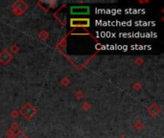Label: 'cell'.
I'll use <instances>...</instances> for the list:
<instances>
[{
	"instance_id": "cell-1",
	"label": "cell",
	"mask_w": 164,
	"mask_h": 138,
	"mask_svg": "<svg viewBox=\"0 0 164 138\" xmlns=\"http://www.w3.org/2000/svg\"><path fill=\"white\" fill-rule=\"evenodd\" d=\"M20 113L23 117L27 119V120H30V119L34 117L35 113H36V109L32 104H26L25 106H23L22 108L20 109Z\"/></svg>"
},
{
	"instance_id": "cell-2",
	"label": "cell",
	"mask_w": 164,
	"mask_h": 138,
	"mask_svg": "<svg viewBox=\"0 0 164 138\" xmlns=\"http://www.w3.org/2000/svg\"><path fill=\"white\" fill-rule=\"evenodd\" d=\"M90 21L88 18H72L70 20V26L74 28H79V27H89Z\"/></svg>"
},
{
	"instance_id": "cell-3",
	"label": "cell",
	"mask_w": 164,
	"mask_h": 138,
	"mask_svg": "<svg viewBox=\"0 0 164 138\" xmlns=\"http://www.w3.org/2000/svg\"><path fill=\"white\" fill-rule=\"evenodd\" d=\"M70 13L73 16H83L89 13V7L86 6H72L70 7Z\"/></svg>"
},
{
	"instance_id": "cell-4",
	"label": "cell",
	"mask_w": 164,
	"mask_h": 138,
	"mask_svg": "<svg viewBox=\"0 0 164 138\" xmlns=\"http://www.w3.org/2000/svg\"><path fill=\"white\" fill-rule=\"evenodd\" d=\"M28 8V5L23 1H16L13 5V11L16 16H20L21 13H24Z\"/></svg>"
},
{
	"instance_id": "cell-5",
	"label": "cell",
	"mask_w": 164,
	"mask_h": 138,
	"mask_svg": "<svg viewBox=\"0 0 164 138\" xmlns=\"http://www.w3.org/2000/svg\"><path fill=\"white\" fill-rule=\"evenodd\" d=\"M12 60V55L9 53L8 51H3L0 53V63L2 64H7L11 61Z\"/></svg>"
},
{
	"instance_id": "cell-6",
	"label": "cell",
	"mask_w": 164,
	"mask_h": 138,
	"mask_svg": "<svg viewBox=\"0 0 164 138\" xmlns=\"http://www.w3.org/2000/svg\"><path fill=\"white\" fill-rule=\"evenodd\" d=\"M12 138H28V137L25 133H23L22 131H18L15 135H13Z\"/></svg>"
}]
</instances>
